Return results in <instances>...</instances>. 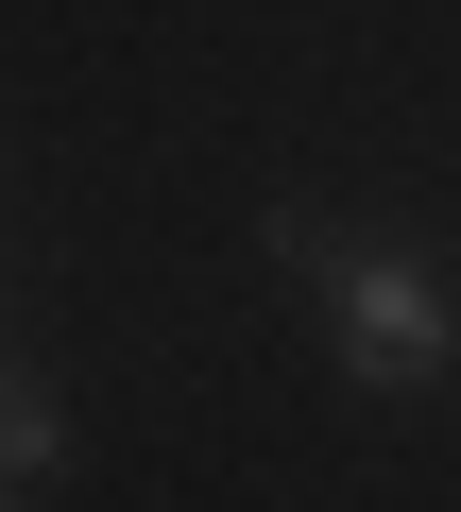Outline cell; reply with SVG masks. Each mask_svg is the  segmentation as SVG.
<instances>
[{
	"label": "cell",
	"instance_id": "obj_1",
	"mask_svg": "<svg viewBox=\"0 0 461 512\" xmlns=\"http://www.w3.org/2000/svg\"><path fill=\"white\" fill-rule=\"evenodd\" d=\"M325 342H342V376L427 393V376L461 359V291L427 274V256H342V274H325Z\"/></svg>",
	"mask_w": 461,
	"mask_h": 512
},
{
	"label": "cell",
	"instance_id": "obj_2",
	"mask_svg": "<svg viewBox=\"0 0 461 512\" xmlns=\"http://www.w3.org/2000/svg\"><path fill=\"white\" fill-rule=\"evenodd\" d=\"M52 461H69V410H52L35 376H0V512H18V495H35Z\"/></svg>",
	"mask_w": 461,
	"mask_h": 512
}]
</instances>
